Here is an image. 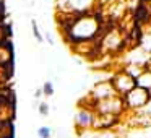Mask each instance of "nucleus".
<instances>
[{
	"mask_svg": "<svg viewBox=\"0 0 151 138\" xmlns=\"http://www.w3.org/2000/svg\"><path fill=\"white\" fill-rule=\"evenodd\" d=\"M124 102L127 112H135V111H140V109H145L151 102V91L140 88V86H133L127 94H124Z\"/></svg>",
	"mask_w": 151,
	"mask_h": 138,
	"instance_id": "obj_1",
	"label": "nucleus"
},
{
	"mask_svg": "<svg viewBox=\"0 0 151 138\" xmlns=\"http://www.w3.org/2000/svg\"><path fill=\"white\" fill-rule=\"evenodd\" d=\"M94 112L96 114H117V115H125L127 109H125L124 96H112L104 101H98L94 104Z\"/></svg>",
	"mask_w": 151,
	"mask_h": 138,
	"instance_id": "obj_2",
	"label": "nucleus"
},
{
	"mask_svg": "<svg viewBox=\"0 0 151 138\" xmlns=\"http://www.w3.org/2000/svg\"><path fill=\"white\" fill-rule=\"evenodd\" d=\"M96 7V0H59L57 10L62 13H89Z\"/></svg>",
	"mask_w": 151,
	"mask_h": 138,
	"instance_id": "obj_3",
	"label": "nucleus"
},
{
	"mask_svg": "<svg viewBox=\"0 0 151 138\" xmlns=\"http://www.w3.org/2000/svg\"><path fill=\"white\" fill-rule=\"evenodd\" d=\"M124 124V115L117 114H96L93 122V132L117 130Z\"/></svg>",
	"mask_w": 151,
	"mask_h": 138,
	"instance_id": "obj_4",
	"label": "nucleus"
},
{
	"mask_svg": "<svg viewBox=\"0 0 151 138\" xmlns=\"http://www.w3.org/2000/svg\"><path fill=\"white\" fill-rule=\"evenodd\" d=\"M109 80H111L112 86H114L115 93H117L119 96L127 94V93L135 86V78L124 68V67H122V68H119V70H115L114 75H112Z\"/></svg>",
	"mask_w": 151,
	"mask_h": 138,
	"instance_id": "obj_5",
	"label": "nucleus"
},
{
	"mask_svg": "<svg viewBox=\"0 0 151 138\" xmlns=\"http://www.w3.org/2000/svg\"><path fill=\"white\" fill-rule=\"evenodd\" d=\"M124 124L128 128H137V130H145L151 127V111H135L127 112L124 115Z\"/></svg>",
	"mask_w": 151,
	"mask_h": 138,
	"instance_id": "obj_6",
	"label": "nucleus"
},
{
	"mask_svg": "<svg viewBox=\"0 0 151 138\" xmlns=\"http://www.w3.org/2000/svg\"><path fill=\"white\" fill-rule=\"evenodd\" d=\"M94 109L88 107V106H80L78 111L75 114V128L80 133L93 130V122H94Z\"/></svg>",
	"mask_w": 151,
	"mask_h": 138,
	"instance_id": "obj_7",
	"label": "nucleus"
},
{
	"mask_svg": "<svg viewBox=\"0 0 151 138\" xmlns=\"http://www.w3.org/2000/svg\"><path fill=\"white\" fill-rule=\"evenodd\" d=\"M117 93H115L114 86H112L111 80H106V81H98L94 83V86L91 88V91H89V98L93 99V101H104V99H109L112 98V96H115Z\"/></svg>",
	"mask_w": 151,
	"mask_h": 138,
	"instance_id": "obj_8",
	"label": "nucleus"
},
{
	"mask_svg": "<svg viewBox=\"0 0 151 138\" xmlns=\"http://www.w3.org/2000/svg\"><path fill=\"white\" fill-rule=\"evenodd\" d=\"M130 13H132V21H135V23L143 24L145 28L151 24V5L137 2L130 8Z\"/></svg>",
	"mask_w": 151,
	"mask_h": 138,
	"instance_id": "obj_9",
	"label": "nucleus"
},
{
	"mask_svg": "<svg viewBox=\"0 0 151 138\" xmlns=\"http://www.w3.org/2000/svg\"><path fill=\"white\" fill-rule=\"evenodd\" d=\"M135 86L151 91V70H141V73L135 78Z\"/></svg>",
	"mask_w": 151,
	"mask_h": 138,
	"instance_id": "obj_10",
	"label": "nucleus"
},
{
	"mask_svg": "<svg viewBox=\"0 0 151 138\" xmlns=\"http://www.w3.org/2000/svg\"><path fill=\"white\" fill-rule=\"evenodd\" d=\"M140 47L148 54V55H151V31H145V36H143V39H141Z\"/></svg>",
	"mask_w": 151,
	"mask_h": 138,
	"instance_id": "obj_11",
	"label": "nucleus"
},
{
	"mask_svg": "<svg viewBox=\"0 0 151 138\" xmlns=\"http://www.w3.org/2000/svg\"><path fill=\"white\" fill-rule=\"evenodd\" d=\"M31 28H33V36H34V39L37 41V42H42L44 41V36L41 34V31H39V26H37V23H36V20H31Z\"/></svg>",
	"mask_w": 151,
	"mask_h": 138,
	"instance_id": "obj_12",
	"label": "nucleus"
},
{
	"mask_svg": "<svg viewBox=\"0 0 151 138\" xmlns=\"http://www.w3.org/2000/svg\"><path fill=\"white\" fill-rule=\"evenodd\" d=\"M98 135H93V138H119L117 130H106V132H96Z\"/></svg>",
	"mask_w": 151,
	"mask_h": 138,
	"instance_id": "obj_13",
	"label": "nucleus"
},
{
	"mask_svg": "<svg viewBox=\"0 0 151 138\" xmlns=\"http://www.w3.org/2000/svg\"><path fill=\"white\" fill-rule=\"evenodd\" d=\"M37 138H52V128L50 127H39L37 128Z\"/></svg>",
	"mask_w": 151,
	"mask_h": 138,
	"instance_id": "obj_14",
	"label": "nucleus"
},
{
	"mask_svg": "<svg viewBox=\"0 0 151 138\" xmlns=\"http://www.w3.org/2000/svg\"><path fill=\"white\" fill-rule=\"evenodd\" d=\"M54 85H52V81H46L42 85V93H44V96H47V98H50V96H54Z\"/></svg>",
	"mask_w": 151,
	"mask_h": 138,
	"instance_id": "obj_15",
	"label": "nucleus"
},
{
	"mask_svg": "<svg viewBox=\"0 0 151 138\" xmlns=\"http://www.w3.org/2000/svg\"><path fill=\"white\" fill-rule=\"evenodd\" d=\"M49 104H47V102H39V114L41 115H44V117H46V115H49Z\"/></svg>",
	"mask_w": 151,
	"mask_h": 138,
	"instance_id": "obj_16",
	"label": "nucleus"
},
{
	"mask_svg": "<svg viewBox=\"0 0 151 138\" xmlns=\"http://www.w3.org/2000/svg\"><path fill=\"white\" fill-rule=\"evenodd\" d=\"M34 94H36V96H34V98H36V99H39L41 96L44 94V93H42V88H41V89H36V93H34Z\"/></svg>",
	"mask_w": 151,
	"mask_h": 138,
	"instance_id": "obj_17",
	"label": "nucleus"
},
{
	"mask_svg": "<svg viewBox=\"0 0 151 138\" xmlns=\"http://www.w3.org/2000/svg\"><path fill=\"white\" fill-rule=\"evenodd\" d=\"M46 39H47V42H49V44H54V39H52V36H50L49 33H46Z\"/></svg>",
	"mask_w": 151,
	"mask_h": 138,
	"instance_id": "obj_18",
	"label": "nucleus"
},
{
	"mask_svg": "<svg viewBox=\"0 0 151 138\" xmlns=\"http://www.w3.org/2000/svg\"><path fill=\"white\" fill-rule=\"evenodd\" d=\"M137 2H141V4H146V5H151V0H137Z\"/></svg>",
	"mask_w": 151,
	"mask_h": 138,
	"instance_id": "obj_19",
	"label": "nucleus"
}]
</instances>
